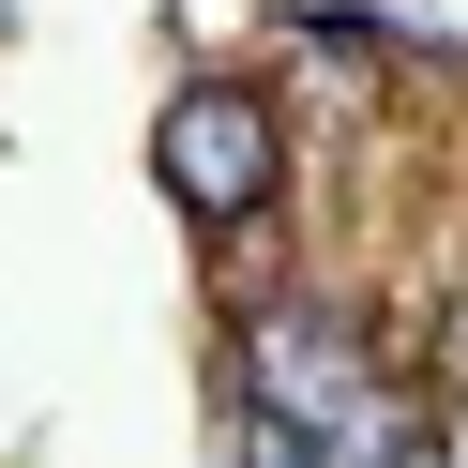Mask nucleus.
<instances>
[{
  "mask_svg": "<svg viewBox=\"0 0 468 468\" xmlns=\"http://www.w3.org/2000/svg\"><path fill=\"white\" fill-rule=\"evenodd\" d=\"M242 408L287 438H378V393H363V333H333V317H257L242 347Z\"/></svg>",
  "mask_w": 468,
  "mask_h": 468,
  "instance_id": "f03ea898",
  "label": "nucleus"
},
{
  "mask_svg": "<svg viewBox=\"0 0 468 468\" xmlns=\"http://www.w3.org/2000/svg\"><path fill=\"white\" fill-rule=\"evenodd\" d=\"M152 182L182 197V212H257V197H272V106H257L242 76L166 91V122H152Z\"/></svg>",
  "mask_w": 468,
  "mask_h": 468,
  "instance_id": "f257e3e1",
  "label": "nucleus"
},
{
  "mask_svg": "<svg viewBox=\"0 0 468 468\" xmlns=\"http://www.w3.org/2000/svg\"><path fill=\"white\" fill-rule=\"evenodd\" d=\"M242 468H378V438H287V423L242 408Z\"/></svg>",
  "mask_w": 468,
  "mask_h": 468,
  "instance_id": "7ed1b4c3",
  "label": "nucleus"
}]
</instances>
